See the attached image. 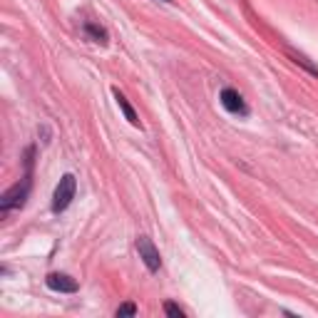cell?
<instances>
[{"label":"cell","mask_w":318,"mask_h":318,"mask_svg":"<svg viewBox=\"0 0 318 318\" xmlns=\"http://www.w3.org/2000/svg\"><path fill=\"white\" fill-rule=\"evenodd\" d=\"M75 189H77V182L72 174H65L55 187V194H53V211H65L70 202L75 199Z\"/></svg>","instance_id":"6da1fadb"},{"label":"cell","mask_w":318,"mask_h":318,"mask_svg":"<svg viewBox=\"0 0 318 318\" xmlns=\"http://www.w3.org/2000/svg\"><path fill=\"white\" fill-rule=\"evenodd\" d=\"M137 249H139V259L147 263V268H150V271H157V268H159V263H162L157 246H154L147 236H139V239H137Z\"/></svg>","instance_id":"7a4b0ae2"},{"label":"cell","mask_w":318,"mask_h":318,"mask_svg":"<svg viewBox=\"0 0 318 318\" xmlns=\"http://www.w3.org/2000/svg\"><path fill=\"white\" fill-rule=\"evenodd\" d=\"M222 105H224L229 112H246V105H243L241 94L236 92V90H231V87H226L222 90Z\"/></svg>","instance_id":"5b68a950"},{"label":"cell","mask_w":318,"mask_h":318,"mask_svg":"<svg viewBox=\"0 0 318 318\" xmlns=\"http://www.w3.org/2000/svg\"><path fill=\"white\" fill-rule=\"evenodd\" d=\"M164 313H167V316H172V318H184V311H182L177 303H172V301H167V303H164Z\"/></svg>","instance_id":"ba28073f"},{"label":"cell","mask_w":318,"mask_h":318,"mask_svg":"<svg viewBox=\"0 0 318 318\" xmlns=\"http://www.w3.org/2000/svg\"><path fill=\"white\" fill-rule=\"evenodd\" d=\"M45 283H47V288L60 291V293H75L77 291V281L67 274H47Z\"/></svg>","instance_id":"3957f363"},{"label":"cell","mask_w":318,"mask_h":318,"mask_svg":"<svg viewBox=\"0 0 318 318\" xmlns=\"http://www.w3.org/2000/svg\"><path fill=\"white\" fill-rule=\"evenodd\" d=\"M28 189H30V182H25L22 187H13L5 197H3V209H13V206H22L25 197H28Z\"/></svg>","instance_id":"277c9868"},{"label":"cell","mask_w":318,"mask_h":318,"mask_svg":"<svg viewBox=\"0 0 318 318\" xmlns=\"http://www.w3.org/2000/svg\"><path fill=\"white\" fill-rule=\"evenodd\" d=\"M134 313H137V306H134V303H125V306L117 308V316H134Z\"/></svg>","instance_id":"9c48e42d"},{"label":"cell","mask_w":318,"mask_h":318,"mask_svg":"<svg viewBox=\"0 0 318 318\" xmlns=\"http://www.w3.org/2000/svg\"><path fill=\"white\" fill-rule=\"evenodd\" d=\"M85 30H87V35H92V38H94V42L107 45V33H105L102 28H97V25H92V22H87V25H85Z\"/></svg>","instance_id":"52a82bcc"},{"label":"cell","mask_w":318,"mask_h":318,"mask_svg":"<svg viewBox=\"0 0 318 318\" xmlns=\"http://www.w3.org/2000/svg\"><path fill=\"white\" fill-rule=\"evenodd\" d=\"M112 94H114V100H117V105L122 107V112H125V117L130 119V122L134 125V127H139V119H137V114H134V110H132V105L127 102V97H125V94L119 92V90H112Z\"/></svg>","instance_id":"8992f818"}]
</instances>
